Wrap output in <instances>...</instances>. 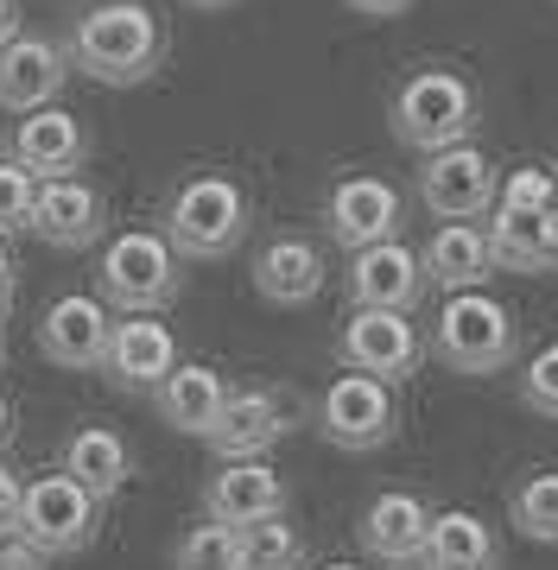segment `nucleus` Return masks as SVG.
<instances>
[{"mask_svg":"<svg viewBox=\"0 0 558 570\" xmlns=\"http://www.w3.org/2000/svg\"><path fill=\"white\" fill-rule=\"evenodd\" d=\"M520 330L496 292H451L432 324V348L451 374H501L515 362Z\"/></svg>","mask_w":558,"mask_h":570,"instance_id":"39448f33","label":"nucleus"},{"mask_svg":"<svg viewBox=\"0 0 558 570\" xmlns=\"http://www.w3.org/2000/svg\"><path fill=\"white\" fill-rule=\"evenodd\" d=\"M0 570H51V558L32 551L26 539H0Z\"/></svg>","mask_w":558,"mask_h":570,"instance_id":"473e14b6","label":"nucleus"},{"mask_svg":"<svg viewBox=\"0 0 558 570\" xmlns=\"http://www.w3.org/2000/svg\"><path fill=\"white\" fill-rule=\"evenodd\" d=\"M96 285H102V305L127 317H153L185 292V261L166 242V228H121L96 261Z\"/></svg>","mask_w":558,"mask_h":570,"instance_id":"20e7f679","label":"nucleus"},{"mask_svg":"<svg viewBox=\"0 0 558 570\" xmlns=\"http://www.w3.org/2000/svg\"><path fill=\"white\" fill-rule=\"evenodd\" d=\"M204 513L216 527H254V520H273L286 513V475L267 463V456H248V463H223L204 489Z\"/></svg>","mask_w":558,"mask_h":570,"instance_id":"2eb2a0df","label":"nucleus"},{"mask_svg":"<svg viewBox=\"0 0 558 570\" xmlns=\"http://www.w3.org/2000/svg\"><path fill=\"white\" fill-rule=\"evenodd\" d=\"M350 7L362 13V20H393V13H407L413 0H350Z\"/></svg>","mask_w":558,"mask_h":570,"instance_id":"72a5a7b5","label":"nucleus"},{"mask_svg":"<svg viewBox=\"0 0 558 570\" xmlns=\"http://www.w3.org/2000/svg\"><path fill=\"white\" fill-rule=\"evenodd\" d=\"M254 223V204L242 178L228 171H190L166 204V242L178 247V261H223L242 247Z\"/></svg>","mask_w":558,"mask_h":570,"instance_id":"7ed1b4c3","label":"nucleus"},{"mask_svg":"<svg viewBox=\"0 0 558 570\" xmlns=\"http://www.w3.org/2000/svg\"><path fill=\"white\" fill-rule=\"evenodd\" d=\"M539 228H546V266L558 273V204L546 209V223H539Z\"/></svg>","mask_w":558,"mask_h":570,"instance_id":"c9c22d12","label":"nucleus"},{"mask_svg":"<svg viewBox=\"0 0 558 570\" xmlns=\"http://www.w3.org/2000/svg\"><path fill=\"white\" fill-rule=\"evenodd\" d=\"M96 508L102 501H89L70 475H39V482H26V501H20V532L32 551L45 558H70V551H84L96 539Z\"/></svg>","mask_w":558,"mask_h":570,"instance_id":"6e6552de","label":"nucleus"},{"mask_svg":"<svg viewBox=\"0 0 558 570\" xmlns=\"http://www.w3.org/2000/svg\"><path fill=\"white\" fill-rule=\"evenodd\" d=\"M0 285H13V254H7V242H0Z\"/></svg>","mask_w":558,"mask_h":570,"instance_id":"4c0bfd02","label":"nucleus"},{"mask_svg":"<svg viewBox=\"0 0 558 570\" xmlns=\"http://www.w3.org/2000/svg\"><path fill=\"white\" fill-rule=\"evenodd\" d=\"M400 425V406H393V387L374 381V374H336L331 387L317 393V431L324 444L336 450H381Z\"/></svg>","mask_w":558,"mask_h":570,"instance_id":"0eeeda50","label":"nucleus"},{"mask_svg":"<svg viewBox=\"0 0 558 570\" xmlns=\"http://www.w3.org/2000/svg\"><path fill=\"white\" fill-rule=\"evenodd\" d=\"M331 279V266H324V247L305 242V235H273L261 254H254V292L267 298V305H311L317 292Z\"/></svg>","mask_w":558,"mask_h":570,"instance_id":"aec40b11","label":"nucleus"},{"mask_svg":"<svg viewBox=\"0 0 558 570\" xmlns=\"http://www.w3.org/2000/svg\"><path fill=\"white\" fill-rule=\"evenodd\" d=\"M496 190H501V171L482 146H451V153H432L419 165V204L432 209L438 223H476L496 209Z\"/></svg>","mask_w":558,"mask_h":570,"instance_id":"9d476101","label":"nucleus"},{"mask_svg":"<svg viewBox=\"0 0 558 570\" xmlns=\"http://www.w3.org/2000/svg\"><path fill=\"white\" fill-rule=\"evenodd\" d=\"M228 381L216 374L209 362H178L159 381V393H153V406H159V419H166L172 431H185V438H209V425L223 419L228 406Z\"/></svg>","mask_w":558,"mask_h":570,"instance_id":"4be33fe9","label":"nucleus"},{"mask_svg":"<svg viewBox=\"0 0 558 570\" xmlns=\"http://www.w3.org/2000/svg\"><path fill=\"white\" fill-rule=\"evenodd\" d=\"M324 570H362V564H343V558H336V564H324Z\"/></svg>","mask_w":558,"mask_h":570,"instance_id":"a19ab883","label":"nucleus"},{"mask_svg":"<svg viewBox=\"0 0 558 570\" xmlns=\"http://www.w3.org/2000/svg\"><path fill=\"white\" fill-rule=\"evenodd\" d=\"M32 235L63 254L77 247H96L108 235V204L89 178H45L39 184V204H32Z\"/></svg>","mask_w":558,"mask_h":570,"instance_id":"4468645a","label":"nucleus"},{"mask_svg":"<svg viewBox=\"0 0 558 570\" xmlns=\"http://www.w3.org/2000/svg\"><path fill=\"white\" fill-rule=\"evenodd\" d=\"M63 475H70L89 501H108V494H121V482L134 475V450H127L121 431L84 425L70 444H63Z\"/></svg>","mask_w":558,"mask_h":570,"instance_id":"b1692460","label":"nucleus"},{"mask_svg":"<svg viewBox=\"0 0 558 570\" xmlns=\"http://www.w3.org/2000/svg\"><path fill=\"white\" fill-rule=\"evenodd\" d=\"M419 570H501V532L470 508L432 513Z\"/></svg>","mask_w":558,"mask_h":570,"instance_id":"5701e85b","label":"nucleus"},{"mask_svg":"<svg viewBox=\"0 0 558 570\" xmlns=\"http://www.w3.org/2000/svg\"><path fill=\"white\" fill-rule=\"evenodd\" d=\"M508 520H515L520 539H533V546H558V469H533V475H520L515 494H508Z\"/></svg>","mask_w":558,"mask_h":570,"instance_id":"a878e982","label":"nucleus"},{"mask_svg":"<svg viewBox=\"0 0 558 570\" xmlns=\"http://www.w3.org/2000/svg\"><path fill=\"white\" fill-rule=\"evenodd\" d=\"M476 82L457 70V63H419L413 77L393 89L388 102V121H393V140L413 146V153H451V146H470L476 134Z\"/></svg>","mask_w":558,"mask_h":570,"instance_id":"f03ea898","label":"nucleus"},{"mask_svg":"<svg viewBox=\"0 0 558 570\" xmlns=\"http://www.w3.org/2000/svg\"><path fill=\"white\" fill-rule=\"evenodd\" d=\"M242 570H305V539L286 513L242 527Z\"/></svg>","mask_w":558,"mask_h":570,"instance_id":"bb28decb","label":"nucleus"},{"mask_svg":"<svg viewBox=\"0 0 558 570\" xmlns=\"http://www.w3.org/2000/svg\"><path fill=\"white\" fill-rule=\"evenodd\" d=\"M185 7H204V13H216V7H235V0H185Z\"/></svg>","mask_w":558,"mask_h":570,"instance_id":"58836bf2","label":"nucleus"},{"mask_svg":"<svg viewBox=\"0 0 558 570\" xmlns=\"http://www.w3.org/2000/svg\"><path fill=\"white\" fill-rule=\"evenodd\" d=\"M419 266H425V285H438L444 298L451 292H482V279L496 273V254H489V228L482 223H438L419 247Z\"/></svg>","mask_w":558,"mask_h":570,"instance_id":"6ab92c4d","label":"nucleus"},{"mask_svg":"<svg viewBox=\"0 0 558 570\" xmlns=\"http://www.w3.org/2000/svg\"><path fill=\"white\" fill-rule=\"evenodd\" d=\"M350 305L355 311H407L413 317L419 298H425V266H419V247L407 242H381V247H362L350 254Z\"/></svg>","mask_w":558,"mask_h":570,"instance_id":"9b49d317","label":"nucleus"},{"mask_svg":"<svg viewBox=\"0 0 558 570\" xmlns=\"http://www.w3.org/2000/svg\"><path fill=\"white\" fill-rule=\"evenodd\" d=\"M13 159L32 171V178H77V165L89 159V127L70 115V108H39L26 115L20 134H13Z\"/></svg>","mask_w":558,"mask_h":570,"instance_id":"412c9836","label":"nucleus"},{"mask_svg":"<svg viewBox=\"0 0 558 570\" xmlns=\"http://www.w3.org/2000/svg\"><path fill=\"white\" fill-rule=\"evenodd\" d=\"M108 330H115V317H108L102 298L63 292V298H51L45 317H39V355L58 362V367L89 374V367H102V355H108Z\"/></svg>","mask_w":558,"mask_h":570,"instance_id":"ddd939ff","label":"nucleus"},{"mask_svg":"<svg viewBox=\"0 0 558 570\" xmlns=\"http://www.w3.org/2000/svg\"><path fill=\"white\" fill-rule=\"evenodd\" d=\"M32 204H39V178L20 159H0V242L32 228Z\"/></svg>","mask_w":558,"mask_h":570,"instance_id":"c756f323","label":"nucleus"},{"mask_svg":"<svg viewBox=\"0 0 558 570\" xmlns=\"http://www.w3.org/2000/svg\"><path fill=\"white\" fill-rule=\"evenodd\" d=\"M400 223H407V190L374 171H350V178L331 184L324 197V228H331L336 247H381V242H400Z\"/></svg>","mask_w":558,"mask_h":570,"instance_id":"423d86ee","label":"nucleus"},{"mask_svg":"<svg viewBox=\"0 0 558 570\" xmlns=\"http://www.w3.org/2000/svg\"><path fill=\"white\" fill-rule=\"evenodd\" d=\"M172 367H178V336L159 317H121V324L108 330L102 374L121 393H159V381H166Z\"/></svg>","mask_w":558,"mask_h":570,"instance_id":"dca6fc26","label":"nucleus"},{"mask_svg":"<svg viewBox=\"0 0 558 570\" xmlns=\"http://www.w3.org/2000/svg\"><path fill=\"white\" fill-rule=\"evenodd\" d=\"M172 570H242V532L235 527H190L178 546H172Z\"/></svg>","mask_w":558,"mask_h":570,"instance_id":"cd10ccee","label":"nucleus"},{"mask_svg":"<svg viewBox=\"0 0 558 570\" xmlns=\"http://www.w3.org/2000/svg\"><path fill=\"white\" fill-rule=\"evenodd\" d=\"M70 63L89 70L108 89H134V82L159 77L166 63V26L146 0H96L70 20Z\"/></svg>","mask_w":558,"mask_h":570,"instance_id":"f257e3e1","label":"nucleus"},{"mask_svg":"<svg viewBox=\"0 0 558 570\" xmlns=\"http://www.w3.org/2000/svg\"><path fill=\"white\" fill-rule=\"evenodd\" d=\"M20 39V0H0V51Z\"/></svg>","mask_w":558,"mask_h":570,"instance_id":"f704fd0d","label":"nucleus"},{"mask_svg":"<svg viewBox=\"0 0 558 570\" xmlns=\"http://www.w3.org/2000/svg\"><path fill=\"white\" fill-rule=\"evenodd\" d=\"M298 406H292L280 387H248V393H228L223 419L209 425V450L223 463H248V456H267L280 438L292 431Z\"/></svg>","mask_w":558,"mask_h":570,"instance_id":"f8f14e48","label":"nucleus"},{"mask_svg":"<svg viewBox=\"0 0 558 570\" xmlns=\"http://www.w3.org/2000/svg\"><path fill=\"white\" fill-rule=\"evenodd\" d=\"M336 355L350 374H374V381H413L425 362V343L407 311H350L336 330Z\"/></svg>","mask_w":558,"mask_h":570,"instance_id":"1a4fd4ad","label":"nucleus"},{"mask_svg":"<svg viewBox=\"0 0 558 570\" xmlns=\"http://www.w3.org/2000/svg\"><path fill=\"white\" fill-rule=\"evenodd\" d=\"M7 431H13V406H7V393H0V444H7Z\"/></svg>","mask_w":558,"mask_h":570,"instance_id":"e433bc0d","label":"nucleus"},{"mask_svg":"<svg viewBox=\"0 0 558 570\" xmlns=\"http://www.w3.org/2000/svg\"><path fill=\"white\" fill-rule=\"evenodd\" d=\"M546 216H508V209H489V254H496V273H552L546 266Z\"/></svg>","mask_w":558,"mask_h":570,"instance_id":"393cba45","label":"nucleus"},{"mask_svg":"<svg viewBox=\"0 0 558 570\" xmlns=\"http://www.w3.org/2000/svg\"><path fill=\"white\" fill-rule=\"evenodd\" d=\"M425 532H432V508L419 501V494H374L369 508H362V527H355V539H362V551H369L374 564H393V570H413L419 558H425Z\"/></svg>","mask_w":558,"mask_h":570,"instance_id":"f3484780","label":"nucleus"},{"mask_svg":"<svg viewBox=\"0 0 558 570\" xmlns=\"http://www.w3.org/2000/svg\"><path fill=\"white\" fill-rule=\"evenodd\" d=\"M520 406L539 419H558V343H539L520 362Z\"/></svg>","mask_w":558,"mask_h":570,"instance_id":"7c9ffc66","label":"nucleus"},{"mask_svg":"<svg viewBox=\"0 0 558 570\" xmlns=\"http://www.w3.org/2000/svg\"><path fill=\"white\" fill-rule=\"evenodd\" d=\"M63 77H70V51H63L58 39L20 32V39L0 51V108L39 115V108H51V96L63 89Z\"/></svg>","mask_w":558,"mask_h":570,"instance_id":"a211bd4d","label":"nucleus"},{"mask_svg":"<svg viewBox=\"0 0 558 570\" xmlns=\"http://www.w3.org/2000/svg\"><path fill=\"white\" fill-rule=\"evenodd\" d=\"M20 501H26V482L0 463V539H13V532H20Z\"/></svg>","mask_w":558,"mask_h":570,"instance_id":"2f4dec72","label":"nucleus"},{"mask_svg":"<svg viewBox=\"0 0 558 570\" xmlns=\"http://www.w3.org/2000/svg\"><path fill=\"white\" fill-rule=\"evenodd\" d=\"M7 311H13V285H0V317H7Z\"/></svg>","mask_w":558,"mask_h":570,"instance_id":"ea45409f","label":"nucleus"},{"mask_svg":"<svg viewBox=\"0 0 558 570\" xmlns=\"http://www.w3.org/2000/svg\"><path fill=\"white\" fill-rule=\"evenodd\" d=\"M552 204H558V171H546V165H520L496 190V209H508V216H546Z\"/></svg>","mask_w":558,"mask_h":570,"instance_id":"c85d7f7f","label":"nucleus"}]
</instances>
